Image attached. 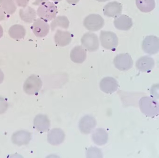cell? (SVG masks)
Returning a JSON list of instances; mask_svg holds the SVG:
<instances>
[{"instance_id":"1","label":"cell","mask_w":159,"mask_h":158,"mask_svg":"<svg viewBox=\"0 0 159 158\" xmlns=\"http://www.w3.org/2000/svg\"><path fill=\"white\" fill-rule=\"evenodd\" d=\"M139 106L141 112L147 116L154 117L159 115V103L152 98H142L139 102Z\"/></svg>"},{"instance_id":"2","label":"cell","mask_w":159,"mask_h":158,"mask_svg":"<svg viewBox=\"0 0 159 158\" xmlns=\"http://www.w3.org/2000/svg\"><path fill=\"white\" fill-rule=\"evenodd\" d=\"M57 12V7L53 2H51L42 3L37 11L38 16L46 22L50 21L55 19Z\"/></svg>"},{"instance_id":"3","label":"cell","mask_w":159,"mask_h":158,"mask_svg":"<svg viewBox=\"0 0 159 158\" xmlns=\"http://www.w3.org/2000/svg\"><path fill=\"white\" fill-rule=\"evenodd\" d=\"M101 46L105 49L115 51L118 45V38L115 33L101 31L100 34Z\"/></svg>"},{"instance_id":"4","label":"cell","mask_w":159,"mask_h":158,"mask_svg":"<svg viewBox=\"0 0 159 158\" xmlns=\"http://www.w3.org/2000/svg\"><path fill=\"white\" fill-rule=\"evenodd\" d=\"M43 82L40 77L32 75L28 77L23 86L24 91L30 95H37L42 88Z\"/></svg>"},{"instance_id":"5","label":"cell","mask_w":159,"mask_h":158,"mask_svg":"<svg viewBox=\"0 0 159 158\" xmlns=\"http://www.w3.org/2000/svg\"><path fill=\"white\" fill-rule=\"evenodd\" d=\"M105 20L103 17L98 14H92L85 18L84 25L88 30L91 32H96L103 28Z\"/></svg>"},{"instance_id":"6","label":"cell","mask_w":159,"mask_h":158,"mask_svg":"<svg viewBox=\"0 0 159 158\" xmlns=\"http://www.w3.org/2000/svg\"><path fill=\"white\" fill-rule=\"evenodd\" d=\"M114 64L116 68L120 71H127L132 68L133 61L129 54H121L115 57Z\"/></svg>"},{"instance_id":"7","label":"cell","mask_w":159,"mask_h":158,"mask_svg":"<svg viewBox=\"0 0 159 158\" xmlns=\"http://www.w3.org/2000/svg\"><path fill=\"white\" fill-rule=\"evenodd\" d=\"M81 42L84 47L89 52H95L99 48L98 37L94 33L84 34L81 39Z\"/></svg>"},{"instance_id":"8","label":"cell","mask_w":159,"mask_h":158,"mask_svg":"<svg viewBox=\"0 0 159 158\" xmlns=\"http://www.w3.org/2000/svg\"><path fill=\"white\" fill-rule=\"evenodd\" d=\"M142 49L148 54H156L159 50V38L153 35L147 36L143 42Z\"/></svg>"},{"instance_id":"9","label":"cell","mask_w":159,"mask_h":158,"mask_svg":"<svg viewBox=\"0 0 159 158\" xmlns=\"http://www.w3.org/2000/svg\"><path fill=\"white\" fill-rule=\"evenodd\" d=\"M50 26L47 22L41 18L36 19L34 21L31 29L36 37L43 38L45 37L50 32Z\"/></svg>"},{"instance_id":"10","label":"cell","mask_w":159,"mask_h":158,"mask_svg":"<svg viewBox=\"0 0 159 158\" xmlns=\"http://www.w3.org/2000/svg\"><path fill=\"white\" fill-rule=\"evenodd\" d=\"M96 125L97 121L95 118L87 115L81 119L79 123V128L82 133L88 134L92 132Z\"/></svg>"},{"instance_id":"11","label":"cell","mask_w":159,"mask_h":158,"mask_svg":"<svg viewBox=\"0 0 159 158\" xmlns=\"http://www.w3.org/2000/svg\"><path fill=\"white\" fill-rule=\"evenodd\" d=\"M118 83L115 78L112 77H105L100 82V90L107 94H112L117 90Z\"/></svg>"},{"instance_id":"12","label":"cell","mask_w":159,"mask_h":158,"mask_svg":"<svg viewBox=\"0 0 159 158\" xmlns=\"http://www.w3.org/2000/svg\"><path fill=\"white\" fill-rule=\"evenodd\" d=\"M122 11V4L116 1L109 2L103 8L104 15L109 17L116 18L120 15Z\"/></svg>"},{"instance_id":"13","label":"cell","mask_w":159,"mask_h":158,"mask_svg":"<svg viewBox=\"0 0 159 158\" xmlns=\"http://www.w3.org/2000/svg\"><path fill=\"white\" fill-rule=\"evenodd\" d=\"M65 138L64 132L59 128H55L49 131L48 134V141L53 146H58L62 144Z\"/></svg>"},{"instance_id":"14","label":"cell","mask_w":159,"mask_h":158,"mask_svg":"<svg viewBox=\"0 0 159 158\" xmlns=\"http://www.w3.org/2000/svg\"><path fill=\"white\" fill-rule=\"evenodd\" d=\"M115 27L120 31H128L132 27V19L128 15H120L116 17L114 22Z\"/></svg>"},{"instance_id":"15","label":"cell","mask_w":159,"mask_h":158,"mask_svg":"<svg viewBox=\"0 0 159 158\" xmlns=\"http://www.w3.org/2000/svg\"><path fill=\"white\" fill-rule=\"evenodd\" d=\"M155 65L153 58L149 56H144L138 59L136 63L137 68L142 72H149Z\"/></svg>"},{"instance_id":"16","label":"cell","mask_w":159,"mask_h":158,"mask_svg":"<svg viewBox=\"0 0 159 158\" xmlns=\"http://www.w3.org/2000/svg\"><path fill=\"white\" fill-rule=\"evenodd\" d=\"M72 40V35L68 31L58 30L54 36V41L58 46L64 47L68 45Z\"/></svg>"},{"instance_id":"17","label":"cell","mask_w":159,"mask_h":158,"mask_svg":"<svg viewBox=\"0 0 159 158\" xmlns=\"http://www.w3.org/2000/svg\"><path fill=\"white\" fill-rule=\"evenodd\" d=\"M30 132L25 130H20L15 132L11 137L12 141L14 144L19 146L27 145L31 140Z\"/></svg>"},{"instance_id":"18","label":"cell","mask_w":159,"mask_h":158,"mask_svg":"<svg viewBox=\"0 0 159 158\" xmlns=\"http://www.w3.org/2000/svg\"><path fill=\"white\" fill-rule=\"evenodd\" d=\"M87 58L86 49L81 46H75L70 53V58L74 63L82 64Z\"/></svg>"},{"instance_id":"19","label":"cell","mask_w":159,"mask_h":158,"mask_svg":"<svg viewBox=\"0 0 159 158\" xmlns=\"http://www.w3.org/2000/svg\"><path fill=\"white\" fill-rule=\"evenodd\" d=\"M34 127L39 132H45L50 128V121L45 115H38L34 118Z\"/></svg>"},{"instance_id":"20","label":"cell","mask_w":159,"mask_h":158,"mask_svg":"<svg viewBox=\"0 0 159 158\" xmlns=\"http://www.w3.org/2000/svg\"><path fill=\"white\" fill-rule=\"evenodd\" d=\"M19 15L22 20L27 23H32L36 20L37 13L33 8L26 6L20 10Z\"/></svg>"},{"instance_id":"21","label":"cell","mask_w":159,"mask_h":158,"mask_svg":"<svg viewBox=\"0 0 159 158\" xmlns=\"http://www.w3.org/2000/svg\"><path fill=\"white\" fill-rule=\"evenodd\" d=\"M92 138L95 144L98 146H103L107 144L108 139V134L103 128L97 129L93 132Z\"/></svg>"},{"instance_id":"22","label":"cell","mask_w":159,"mask_h":158,"mask_svg":"<svg viewBox=\"0 0 159 158\" xmlns=\"http://www.w3.org/2000/svg\"><path fill=\"white\" fill-rule=\"evenodd\" d=\"M26 34V30L23 25L15 24L10 27L9 34L11 38L16 40L24 39Z\"/></svg>"},{"instance_id":"23","label":"cell","mask_w":159,"mask_h":158,"mask_svg":"<svg viewBox=\"0 0 159 158\" xmlns=\"http://www.w3.org/2000/svg\"><path fill=\"white\" fill-rule=\"evenodd\" d=\"M138 9L144 13L152 11L155 8V0H136Z\"/></svg>"},{"instance_id":"24","label":"cell","mask_w":159,"mask_h":158,"mask_svg":"<svg viewBox=\"0 0 159 158\" xmlns=\"http://www.w3.org/2000/svg\"><path fill=\"white\" fill-rule=\"evenodd\" d=\"M69 21L68 18L65 15H59L54 19L51 24V30L54 31L57 27H60L63 29H68L69 26Z\"/></svg>"},{"instance_id":"25","label":"cell","mask_w":159,"mask_h":158,"mask_svg":"<svg viewBox=\"0 0 159 158\" xmlns=\"http://www.w3.org/2000/svg\"><path fill=\"white\" fill-rule=\"evenodd\" d=\"M0 6L8 15L13 14L17 10L15 0H0Z\"/></svg>"},{"instance_id":"26","label":"cell","mask_w":159,"mask_h":158,"mask_svg":"<svg viewBox=\"0 0 159 158\" xmlns=\"http://www.w3.org/2000/svg\"><path fill=\"white\" fill-rule=\"evenodd\" d=\"M8 103L5 99L0 97V114H3L7 111Z\"/></svg>"},{"instance_id":"27","label":"cell","mask_w":159,"mask_h":158,"mask_svg":"<svg viewBox=\"0 0 159 158\" xmlns=\"http://www.w3.org/2000/svg\"><path fill=\"white\" fill-rule=\"evenodd\" d=\"M16 3L19 7L25 8L28 5L29 0H15Z\"/></svg>"},{"instance_id":"28","label":"cell","mask_w":159,"mask_h":158,"mask_svg":"<svg viewBox=\"0 0 159 158\" xmlns=\"http://www.w3.org/2000/svg\"><path fill=\"white\" fill-rule=\"evenodd\" d=\"M49 0H35L34 2H33V4L35 6H40L42 3L44 2H47Z\"/></svg>"},{"instance_id":"29","label":"cell","mask_w":159,"mask_h":158,"mask_svg":"<svg viewBox=\"0 0 159 158\" xmlns=\"http://www.w3.org/2000/svg\"><path fill=\"white\" fill-rule=\"evenodd\" d=\"M5 19V13L2 10V8L0 6V21L4 20Z\"/></svg>"},{"instance_id":"30","label":"cell","mask_w":159,"mask_h":158,"mask_svg":"<svg viewBox=\"0 0 159 158\" xmlns=\"http://www.w3.org/2000/svg\"><path fill=\"white\" fill-rule=\"evenodd\" d=\"M66 1L69 4L75 5L78 3L80 0H66Z\"/></svg>"},{"instance_id":"31","label":"cell","mask_w":159,"mask_h":158,"mask_svg":"<svg viewBox=\"0 0 159 158\" xmlns=\"http://www.w3.org/2000/svg\"><path fill=\"white\" fill-rule=\"evenodd\" d=\"M4 75L1 69H0V84H2L4 80Z\"/></svg>"},{"instance_id":"32","label":"cell","mask_w":159,"mask_h":158,"mask_svg":"<svg viewBox=\"0 0 159 158\" xmlns=\"http://www.w3.org/2000/svg\"><path fill=\"white\" fill-rule=\"evenodd\" d=\"M3 30L2 26L0 24V39L3 36Z\"/></svg>"},{"instance_id":"33","label":"cell","mask_w":159,"mask_h":158,"mask_svg":"<svg viewBox=\"0 0 159 158\" xmlns=\"http://www.w3.org/2000/svg\"><path fill=\"white\" fill-rule=\"evenodd\" d=\"M98 2H106L109 1V0H96Z\"/></svg>"},{"instance_id":"34","label":"cell","mask_w":159,"mask_h":158,"mask_svg":"<svg viewBox=\"0 0 159 158\" xmlns=\"http://www.w3.org/2000/svg\"><path fill=\"white\" fill-rule=\"evenodd\" d=\"M52 1H53L54 2L57 3V2H60L62 0H52Z\"/></svg>"}]
</instances>
